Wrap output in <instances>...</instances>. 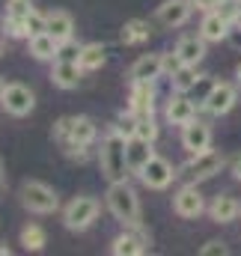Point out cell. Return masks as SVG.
<instances>
[{
	"label": "cell",
	"mask_w": 241,
	"mask_h": 256,
	"mask_svg": "<svg viewBox=\"0 0 241 256\" xmlns=\"http://www.w3.org/2000/svg\"><path fill=\"white\" fill-rule=\"evenodd\" d=\"M98 161H102V173L108 176V182H125L131 173L128 170V137H122L116 128H110L108 137L102 140Z\"/></svg>",
	"instance_id": "cell-1"
},
{
	"label": "cell",
	"mask_w": 241,
	"mask_h": 256,
	"mask_svg": "<svg viewBox=\"0 0 241 256\" xmlns=\"http://www.w3.org/2000/svg\"><path fill=\"white\" fill-rule=\"evenodd\" d=\"M108 208L125 226H137L140 224V200H137V191L128 185V179L125 182H110V188H108Z\"/></svg>",
	"instance_id": "cell-2"
},
{
	"label": "cell",
	"mask_w": 241,
	"mask_h": 256,
	"mask_svg": "<svg viewBox=\"0 0 241 256\" xmlns=\"http://www.w3.org/2000/svg\"><path fill=\"white\" fill-rule=\"evenodd\" d=\"M96 218H98V200H96V196H74V200L66 206V212H62V224H66V230H72V232L90 230V226L96 224Z\"/></svg>",
	"instance_id": "cell-3"
},
{
	"label": "cell",
	"mask_w": 241,
	"mask_h": 256,
	"mask_svg": "<svg viewBox=\"0 0 241 256\" xmlns=\"http://www.w3.org/2000/svg\"><path fill=\"white\" fill-rule=\"evenodd\" d=\"M220 167H224V152H218V149H206V152H196V155H190V161L182 167L179 176H184L188 182H206V179H212L214 173H220Z\"/></svg>",
	"instance_id": "cell-4"
},
{
	"label": "cell",
	"mask_w": 241,
	"mask_h": 256,
	"mask_svg": "<svg viewBox=\"0 0 241 256\" xmlns=\"http://www.w3.org/2000/svg\"><path fill=\"white\" fill-rule=\"evenodd\" d=\"M21 202H24V208L36 212V214H51L60 206L54 188H48L45 182H24L21 185Z\"/></svg>",
	"instance_id": "cell-5"
},
{
	"label": "cell",
	"mask_w": 241,
	"mask_h": 256,
	"mask_svg": "<svg viewBox=\"0 0 241 256\" xmlns=\"http://www.w3.org/2000/svg\"><path fill=\"white\" fill-rule=\"evenodd\" d=\"M137 176H140V182H143L146 188H152V191H164V188H170V182H173L179 173L173 170V164H170L167 158L152 155V158L143 164V170H140Z\"/></svg>",
	"instance_id": "cell-6"
},
{
	"label": "cell",
	"mask_w": 241,
	"mask_h": 256,
	"mask_svg": "<svg viewBox=\"0 0 241 256\" xmlns=\"http://www.w3.org/2000/svg\"><path fill=\"white\" fill-rule=\"evenodd\" d=\"M0 104H3V110L12 114V116H27V114L36 108V96H33V90L24 86V84H6Z\"/></svg>",
	"instance_id": "cell-7"
},
{
	"label": "cell",
	"mask_w": 241,
	"mask_h": 256,
	"mask_svg": "<svg viewBox=\"0 0 241 256\" xmlns=\"http://www.w3.org/2000/svg\"><path fill=\"white\" fill-rule=\"evenodd\" d=\"M173 212L179 218H188V220L190 218H200L206 212V200H202V194H200V188L194 182H188L184 188L176 191V196H173Z\"/></svg>",
	"instance_id": "cell-8"
},
{
	"label": "cell",
	"mask_w": 241,
	"mask_h": 256,
	"mask_svg": "<svg viewBox=\"0 0 241 256\" xmlns=\"http://www.w3.org/2000/svg\"><path fill=\"white\" fill-rule=\"evenodd\" d=\"M236 98H238L236 86L226 84V80H220V84L212 86V92H208V98L202 102V108H206L212 116H224V114H230V110L236 108Z\"/></svg>",
	"instance_id": "cell-9"
},
{
	"label": "cell",
	"mask_w": 241,
	"mask_h": 256,
	"mask_svg": "<svg viewBox=\"0 0 241 256\" xmlns=\"http://www.w3.org/2000/svg\"><path fill=\"white\" fill-rule=\"evenodd\" d=\"M182 146L190 155L212 149V128L206 126V122H200V120H190L188 126H182Z\"/></svg>",
	"instance_id": "cell-10"
},
{
	"label": "cell",
	"mask_w": 241,
	"mask_h": 256,
	"mask_svg": "<svg viewBox=\"0 0 241 256\" xmlns=\"http://www.w3.org/2000/svg\"><path fill=\"white\" fill-rule=\"evenodd\" d=\"M164 116H167L170 126H188L190 120H196V108H194V102H190L184 92H176V96L167 98Z\"/></svg>",
	"instance_id": "cell-11"
},
{
	"label": "cell",
	"mask_w": 241,
	"mask_h": 256,
	"mask_svg": "<svg viewBox=\"0 0 241 256\" xmlns=\"http://www.w3.org/2000/svg\"><path fill=\"white\" fill-rule=\"evenodd\" d=\"M131 110L137 116H155V80H134Z\"/></svg>",
	"instance_id": "cell-12"
},
{
	"label": "cell",
	"mask_w": 241,
	"mask_h": 256,
	"mask_svg": "<svg viewBox=\"0 0 241 256\" xmlns=\"http://www.w3.org/2000/svg\"><path fill=\"white\" fill-rule=\"evenodd\" d=\"M194 12V0H164L158 6V21L164 27H182Z\"/></svg>",
	"instance_id": "cell-13"
},
{
	"label": "cell",
	"mask_w": 241,
	"mask_h": 256,
	"mask_svg": "<svg viewBox=\"0 0 241 256\" xmlns=\"http://www.w3.org/2000/svg\"><path fill=\"white\" fill-rule=\"evenodd\" d=\"M131 80H158L164 74V54H143L128 68Z\"/></svg>",
	"instance_id": "cell-14"
},
{
	"label": "cell",
	"mask_w": 241,
	"mask_h": 256,
	"mask_svg": "<svg viewBox=\"0 0 241 256\" xmlns=\"http://www.w3.org/2000/svg\"><path fill=\"white\" fill-rule=\"evenodd\" d=\"M131 232H122L114 238V244H110V250L116 256H140L146 250V236L140 232V224L137 226H128Z\"/></svg>",
	"instance_id": "cell-15"
},
{
	"label": "cell",
	"mask_w": 241,
	"mask_h": 256,
	"mask_svg": "<svg viewBox=\"0 0 241 256\" xmlns=\"http://www.w3.org/2000/svg\"><path fill=\"white\" fill-rule=\"evenodd\" d=\"M238 212H241V206L232 194H218L212 200V206H208V214H212L214 224H230V220L238 218Z\"/></svg>",
	"instance_id": "cell-16"
},
{
	"label": "cell",
	"mask_w": 241,
	"mask_h": 256,
	"mask_svg": "<svg viewBox=\"0 0 241 256\" xmlns=\"http://www.w3.org/2000/svg\"><path fill=\"white\" fill-rule=\"evenodd\" d=\"M80 74H84L80 63H68V60H54V72H51V78H54V84H57L60 90H74V86L80 84Z\"/></svg>",
	"instance_id": "cell-17"
},
{
	"label": "cell",
	"mask_w": 241,
	"mask_h": 256,
	"mask_svg": "<svg viewBox=\"0 0 241 256\" xmlns=\"http://www.w3.org/2000/svg\"><path fill=\"white\" fill-rule=\"evenodd\" d=\"M176 54L182 57L184 66H196L206 57V39L202 36H182L176 42Z\"/></svg>",
	"instance_id": "cell-18"
},
{
	"label": "cell",
	"mask_w": 241,
	"mask_h": 256,
	"mask_svg": "<svg viewBox=\"0 0 241 256\" xmlns=\"http://www.w3.org/2000/svg\"><path fill=\"white\" fill-rule=\"evenodd\" d=\"M226 33H230V21H226L224 15H218L214 9L206 12V18H202V24H200V36H202L206 42H220V39H226Z\"/></svg>",
	"instance_id": "cell-19"
},
{
	"label": "cell",
	"mask_w": 241,
	"mask_h": 256,
	"mask_svg": "<svg viewBox=\"0 0 241 256\" xmlns=\"http://www.w3.org/2000/svg\"><path fill=\"white\" fill-rule=\"evenodd\" d=\"M96 140V122L90 120V116H68V140L62 143V146H68V143H92Z\"/></svg>",
	"instance_id": "cell-20"
},
{
	"label": "cell",
	"mask_w": 241,
	"mask_h": 256,
	"mask_svg": "<svg viewBox=\"0 0 241 256\" xmlns=\"http://www.w3.org/2000/svg\"><path fill=\"white\" fill-rule=\"evenodd\" d=\"M152 155H155V152H152V143H149V140H143V137H128V170H131V173H140L143 164H146Z\"/></svg>",
	"instance_id": "cell-21"
},
{
	"label": "cell",
	"mask_w": 241,
	"mask_h": 256,
	"mask_svg": "<svg viewBox=\"0 0 241 256\" xmlns=\"http://www.w3.org/2000/svg\"><path fill=\"white\" fill-rule=\"evenodd\" d=\"M48 33H51L57 42L72 39V36H74V18H72L68 12H62V9L51 12V15H48Z\"/></svg>",
	"instance_id": "cell-22"
},
{
	"label": "cell",
	"mask_w": 241,
	"mask_h": 256,
	"mask_svg": "<svg viewBox=\"0 0 241 256\" xmlns=\"http://www.w3.org/2000/svg\"><path fill=\"white\" fill-rule=\"evenodd\" d=\"M149 39V21H143V18H131V21H125L120 30V42L122 45H140V42H146Z\"/></svg>",
	"instance_id": "cell-23"
},
{
	"label": "cell",
	"mask_w": 241,
	"mask_h": 256,
	"mask_svg": "<svg viewBox=\"0 0 241 256\" xmlns=\"http://www.w3.org/2000/svg\"><path fill=\"white\" fill-rule=\"evenodd\" d=\"M57 48H60V42H57L51 33L30 36V54H33L36 60H57Z\"/></svg>",
	"instance_id": "cell-24"
},
{
	"label": "cell",
	"mask_w": 241,
	"mask_h": 256,
	"mask_svg": "<svg viewBox=\"0 0 241 256\" xmlns=\"http://www.w3.org/2000/svg\"><path fill=\"white\" fill-rule=\"evenodd\" d=\"M80 68L84 72H96V68H102V66L108 63V51H104V45H98V42H90V45H84V51H80Z\"/></svg>",
	"instance_id": "cell-25"
},
{
	"label": "cell",
	"mask_w": 241,
	"mask_h": 256,
	"mask_svg": "<svg viewBox=\"0 0 241 256\" xmlns=\"http://www.w3.org/2000/svg\"><path fill=\"white\" fill-rule=\"evenodd\" d=\"M170 80H173V90H176V92H190V90H194V84L200 80L196 66H182L179 72H173V74H170Z\"/></svg>",
	"instance_id": "cell-26"
},
{
	"label": "cell",
	"mask_w": 241,
	"mask_h": 256,
	"mask_svg": "<svg viewBox=\"0 0 241 256\" xmlns=\"http://www.w3.org/2000/svg\"><path fill=\"white\" fill-rule=\"evenodd\" d=\"M45 242H48V236H45V230H42L39 224H30V226L21 230V244H24V250H42Z\"/></svg>",
	"instance_id": "cell-27"
},
{
	"label": "cell",
	"mask_w": 241,
	"mask_h": 256,
	"mask_svg": "<svg viewBox=\"0 0 241 256\" xmlns=\"http://www.w3.org/2000/svg\"><path fill=\"white\" fill-rule=\"evenodd\" d=\"M24 24H27V39H30V36H39V33H48V15H42V12H36V9L27 12Z\"/></svg>",
	"instance_id": "cell-28"
},
{
	"label": "cell",
	"mask_w": 241,
	"mask_h": 256,
	"mask_svg": "<svg viewBox=\"0 0 241 256\" xmlns=\"http://www.w3.org/2000/svg\"><path fill=\"white\" fill-rule=\"evenodd\" d=\"M137 120H140V116H137V114H134V110H128V114H120V116H116V131H120L122 137H137Z\"/></svg>",
	"instance_id": "cell-29"
},
{
	"label": "cell",
	"mask_w": 241,
	"mask_h": 256,
	"mask_svg": "<svg viewBox=\"0 0 241 256\" xmlns=\"http://www.w3.org/2000/svg\"><path fill=\"white\" fill-rule=\"evenodd\" d=\"M80 51H84V45H80V42H74V39H66V42H60V48H57V60L78 63V60H80Z\"/></svg>",
	"instance_id": "cell-30"
},
{
	"label": "cell",
	"mask_w": 241,
	"mask_h": 256,
	"mask_svg": "<svg viewBox=\"0 0 241 256\" xmlns=\"http://www.w3.org/2000/svg\"><path fill=\"white\" fill-rule=\"evenodd\" d=\"M214 12L224 15V18L232 24V21H238L241 18V0H220V3L214 6Z\"/></svg>",
	"instance_id": "cell-31"
},
{
	"label": "cell",
	"mask_w": 241,
	"mask_h": 256,
	"mask_svg": "<svg viewBox=\"0 0 241 256\" xmlns=\"http://www.w3.org/2000/svg\"><path fill=\"white\" fill-rule=\"evenodd\" d=\"M137 137H143V140H149V143H155V140H158L155 116H140V120H137Z\"/></svg>",
	"instance_id": "cell-32"
},
{
	"label": "cell",
	"mask_w": 241,
	"mask_h": 256,
	"mask_svg": "<svg viewBox=\"0 0 241 256\" xmlns=\"http://www.w3.org/2000/svg\"><path fill=\"white\" fill-rule=\"evenodd\" d=\"M30 9H33L30 0H6V18H27Z\"/></svg>",
	"instance_id": "cell-33"
},
{
	"label": "cell",
	"mask_w": 241,
	"mask_h": 256,
	"mask_svg": "<svg viewBox=\"0 0 241 256\" xmlns=\"http://www.w3.org/2000/svg\"><path fill=\"white\" fill-rule=\"evenodd\" d=\"M182 66L184 63H182V57L176 54V51H173V54H164V74H167V78H170L173 72H179Z\"/></svg>",
	"instance_id": "cell-34"
},
{
	"label": "cell",
	"mask_w": 241,
	"mask_h": 256,
	"mask_svg": "<svg viewBox=\"0 0 241 256\" xmlns=\"http://www.w3.org/2000/svg\"><path fill=\"white\" fill-rule=\"evenodd\" d=\"M226 42L236 48V51H241V18L238 21H232L230 24V33H226Z\"/></svg>",
	"instance_id": "cell-35"
},
{
	"label": "cell",
	"mask_w": 241,
	"mask_h": 256,
	"mask_svg": "<svg viewBox=\"0 0 241 256\" xmlns=\"http://www.w3.org/2000/svg\"><path fill=\"white\" fill-rule=\"evenodd\" d=\"M202 256H226L230 250H226V244L224 242H208V244H202V250H200Z\"/></svg>",
	"instance_id": "cell-36"
},
{
	"label": "cell",
	"mask_w": 241,
	"mask_h": 256,
	"mask_svg": "<svg viewBox=\"0 0 241 256\" xmlns=\"http://www.w3.org/2000/svg\"><path fill=\"white\" fill-rule=\"evenodd\" d=\"M218 3H220V0H194V6H196V9H206V12H212Z\"/></svg>",
	"instance_id": "cell-37"
},
{
	"label": "cell",
	"mask_w": 241,
	"mask_h": 256,
	"mask_svg": "<svg viewBox=\"0 0 241 256\" xmlns=\"http://www.w3.org/2000/svg\"><path fill=\"white\" fill-rule=\"evenodd\" d=\"M232 173H236V179L241 182V155L236 158V164H232Z\"/></svg>",
	"instance_id": "cell-38"
},
{
	"label": "cell",
	"mask_w": 241,
	"mask_h": 256,
	"mask_svg": "<svg viewBox=\"0 0 241 256\" xmlns=\"http://www.w3.org/2000/svg\"><path fill=\"white\" fill-rule=\"evenodd\" d=\"M236 78H238V84H241V63H238V68H236Z\"/></svg>",
	"instance_id": "cell-39"
},
{
	"label": "cell",
	"mask_w": 241,
	"mask_h": 256,
	"mask_svg": "<svg viewBox=\"0 0 241 256\" xmlns=\"http://www.w3.org/2000/svg\"><path fill=\"white\" fill-rule=\"evenodd\" d=\"M0 256H9V248H0Z\"/></svg>",
	"instance_id": "cell-40"
},
{
	"label": "cell",
	"mask_w": 241,
	"mask_h": 256,
	"mask_svg": "<svg viewBox=\"0 0 241 256\" xmlns=\"http://www.w3.org/2000/svg\"><path fill=\"white\" fill-rule=\"evenodd\" d=\"M3 90H6V84H3V80H0V98H3Z\"/></svg>",
	"instance_id": "cell-41"
},
{
	"label": "cell",
	"mask_w": 241,
	"mask_h": 256,
	"mask_svg": "<svg viewBox=\"0 0 241 256\" xmlns=\"http://www.w3.org/2000/svg\"><path fill=\"white\" fill-rule=\"evenodd\" d=\"M0 179H3V161H0Z\"/></svg>",
	"instance_id": "cell-42"
}]
</instances>
